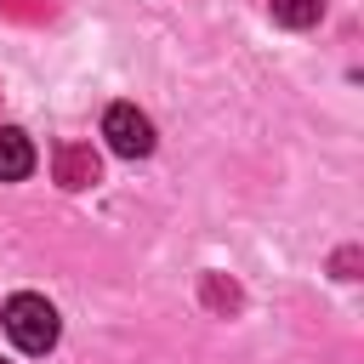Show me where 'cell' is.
Returning <instances> with one entry per match:
<instances>
[{
  "label": "cell",
  "mask_w": 364,
  "mask_h": 364,
  "mask_svg": "<svg viewBox=\"0 0 364 364\" xmlns=\"http://www.w3.org/2000/svg\"><path fill=\"white\" fill-rule=\"evenodd\" d=\"M0 324H6V336H11L17 353H51L57 347V307L46 296H28V290L11 296L6 313H0Z\"/></svg>",
  "instance_id": "6da1fadb"
},
{
  "label": "cell",
  "mask_w": 364,
  "mask_h": 364,
  "mask_svg": "<svg viewBox=\"0 0 364 364\" xmlns=\"http://www.w3.org/2000/svg\"><path fill=\"white\" fill-rule=\"evenodd\" d=\"M102 136H108V148H114L119 159L154 154V119H148L136 102H114V108L102 114Z\"/></svg>",
  "instance_id": "7a4b0ae2"
},
{
  "label": "cell",
  "mask_w": 364,
  "mask_h": 364,
  "mask_svg": "<svg viewBox=\"0 0 364 364\" xmlns=\"http://www.w3.org/2000/svg\"><path fill=\"white\" fill-rule=\"evenodd\" d=\"M51 171H57L63 188H91V182H97V154H91L85 142H63L57 159H51Z\"/></svg>",
  "instance_id": "3957f363"
},
{
  "label": "cell",
  "mask_w": 364,
  "mask_h": 364,
  "mask_svg": "<svg viewBox=\"0 0 364 364\" xmlns=\"http://www.w3.org/2000/svg\"><path fill=\"white\" fill-rule=\"evenodd\" d=\"M34 171V142L17 125H0V182H23Z\"/></svg>",
  "instance_id": "277c9868"
},
{
  "label": "cell",
  "mask_w": 364,
  "mask_h": 364,
  "mask_svg": "<svg viewBox=\"0 0 364 364\" xmlns=\"http://www.w3.org/2000/svg\"><path fill=\"white\" fill-rule=\"evenodd\" d=\"M324 17V0H273V23L284 28H313Z\"/></svg>",
  "instance_id": "5b68a950"
},
{
  "label": "cell",
  "mask_w": 364,
  "mask_h": 364,
  "mask_svg": "<svg viewBox=\"0 0 364 364\" xmlns=\"http://www.w3.org/2000/svg\"><path fill=\"white\" fill-rule=\"evenodd\" d=\"M205 301H210V307H222V313H233V307H239V290H233L228 279L205 273Z\"/></svg>",
  "instance_id": "8992f818"
},
{
  "label": "cell",
  "mask_w": 364,
  "mask_h": 364,
  "mask_svg": "<svg viewBox=\"0 0 364 364\" xmlns=\"http://www.w3.org/2000/svg\"><path fill=\"white\" fill-rule=\"evenodd\" d=\"M0 364H6V358H0Z\"/></svg>",
  "instance_id": "52a82bcc"
}]
</instances>
